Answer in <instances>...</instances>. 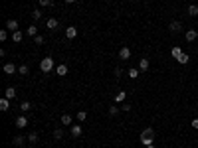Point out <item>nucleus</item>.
Instances as JSON below:
<instances>
[{"label":"nucleus","instance_id":"1","mask_svg":"<svg viewBox=\"0 0 198 148\" xmlns=\"http://www.w3.org/2000/svg\"><path fill=\"white\" fill-rule=\"evenodd\" d=\"M141 142H143L145 146L153 144V142H154V128H151V126L143 128V133H141Z\"/></svg>","mask_w":198,"mask_h":148},{"label":"nucleus","instance_id":"2","mask_svg":"<svg viewBox=\"0 0 198 148\" xmlns=\"http://www.w3.org/2000/svg\"><path fill=\"white\" fill-rule=\"evenodd\" d=\"M40 69H42V73L44 75H48V73H52L53 71V57H44V59L40 61Z\"/></svg>","mask_w":198,"mask_h":148},{"label":"nucleus","instance_id":"3","mask_svg":"<svg viewBox=\"0 0 198 148\" xmlns=\"http://www.w3.org/2000/svg\"><path fill=\"white\" fill-rule=\"evenodd\" d=\"M66 38L67 40H76L77 38V28L76 26H67L66 28Z\"/></svg>","mask_w":198,"mask_h":148},{"label":"nucleus","instance_id":"4","mask_svg":"<svg viewBox=\"0 0 198 148\" xmlns=\"http://www.w3.org/2000/svg\"><path fill=\"white\" fill-rule=\"evenodd\" d=\"M168 30L173 32V34H178V32H182V24H180L178 20H173V22L168 24Z\"/></svg>","mask_w":198,"mask_h":148},{"label":"nucleus","instance_id":"5","mask_svg":"<svg viewBox=\"0 0 198 148\" xmlns=\"http://www.w3.org/2000/svg\"><path fill=\"white\" fill-rule=\"evenodd\" d=\"M26 140H28V136H22V134H16L14 138H12V144L20 148V146H24V144H26Z\"/></svg>","mask_w":198,"mask_h":148},{"label":"nucleus","instance_id":"6","mask_svg":"<svg viewBox=\"0 0 198 148\" xmlns=\"http://www.w3.org/2000/svg\"><path fill=\"white\" fill-rule=\"evenodd\" d=\"M16 126H18V128H26V126H28V117H26V115H20V117L16 119Z\"/></svg>","mask_w":198,"mask_h":148},{"label":"nucleus","instance_id":"7","mask_svg":"<svg viewBox=\"0 0 198 148\" xmlns=\"http://www.w3.org/2000/svg\"><path fill=\"white\" fill-rule=\"evenodd\" d=\"M2 69H4V73H6V75H14V73L16 71H18V69H16V65H14V63H4V67H2Z\"/></svg>","mask_w":198,"mask_h":148},{"label":"nucleus","instance_id":"8","mask_svg":"<svg viewBox=\"0 0 198 148\" xmlns=\"http://www.w3.org/2000/svg\"><path fill=\"white\" fill-rule=\"evenodd\" d=\"M60 123L63 124V126H71V123H73V119H71V115H62V117H60Z\"/></svg>","mask_w":198,"mask_h":148},{"label":"nucleus","instance_id":"9","mask_svg":"<svg viewBox=\"0 0 198 148\" xmlns=\"http://www.w3.org/2000/svg\"><path fill=\"white\" fill-rule=\"evenodd\" d=\"M119 57H121V59H129V57H131V50L127 46H123L119 50Z\"/></svg>","mask_w":198,"mask_h":148},{"label":"nucleus","instance_id":"10","mask_svg":"<svg viewBox=\"0 0 198 148\" xmlns=\"http://www.w3.org/2000/svg\"><path fill=\"white\" fill-rule=\"evenodd\" d=\"M56 73H58L60 77H66V75H67V65H66V63H60V65L56 67Z\"/></svg>","mask_w":198,"mask_h":148},{"label":"nucleus","instance_id":"11","mask_svg":"<svg viewBox=\"0 0 198 148\" xmlns=\"http://www.w3.org/2000/svg\"><path fill=\"white\" fill-rule=\"evenodd\" d=\"M58 26H60V22H58L56 18H50V20L46 22V28H48V30H52V32H53V30H58Z\"/></svg>","mask_w":198,"mask_h":148},{"label":"nucleus","instance_id":"12","mask_svg":"<svg viewBox=\"0 0 198 148\" xmlns=\"http://www.w3.org/2000/svg\"><path fill=\"white\" fill-rule=\"evenodd\" d=\"M6 30L18 32V20H6Z\"/></svg>","mask_w":198,"mask_h":148},{"label":"nucleus","instance_id":"13","mask_svg":"<svg viewBox=\"0 0 198 148\" xmlns=\"http://www.w3.org/2000/svg\"><path fill=\"white\" fill-rule=\"evenodd\" d=\"M81 133H83V130H81V126H79V124H71V136H73V138H79Z\"/></svg>","mask_w":198,"mask_h":148},{"label":"nucleus","instance_id":"14","mask_svg":"<svg viewBox=\"0 0 198 148\" xmlns=\"http://www.w3.org/2000/svg\"><path fill=\"white\" fill-rule=\"evenodd\" d=\"M149 65H151V63H149V59H147V57L139 59V71H147V69H149Z\"/></svg>","mask_w":198,"mask_h":148},{"label":"nucleus","instance_id":"15","mask_svg":"<svg viewBox=\"0 0 198 148\" xmlns=\"http://www.w3.org/2000/svg\"><path fill=\"white\" fill-rule=\"evenodd\" d=\"M198 38V32L196 30H186V41H194Z\"/></svg>","mask_w":198,"mask_h":148},{"label":"nucleus","instance_id":"16","mask_svg":"<svg viewBox=\"0 0 198 148\" xmlns=\"http://www.w3.org/2000/svg\"><path fill=\"white\" fill-rule=\"evenodd\" d=\"M22 38H24V34H22V32H12V41H14V44H20V41H22Z\"/></svg>","mask_w":198,"mask_h":148},{"label":"nucleus","instance_id":"17","mask_svg":"<svg viewBox=\"0 0 198 148\" xmlns=\"http://www.w3.org/2000/svg\"><path fill=\"white\" fill-rule=\"evenodd\" d=\"M8 109H10V99L2 97L0 99V111H8Z\"/></svg>","mask_w":198,"mask_h":148},{"label":"nucleus","instance_id":"18","mask_svg":"<svg viewBox=\"0 0 198 148\" xmlns=\"http://www.w3.org/2000/svg\"><path fill=\"white\" fill-rule=\"evenodd\" d=\"M4 97H6V99H10V101H12V99L16 97V89H14V87H8L6 91H4Z\"/></svg>","mask_w":198,"mask_h":148},{"label":"nucleus","instance_id":"19","mask_svg":"<svg viewBox=\"0 0 198 148\" xmlns=\"http://www.w3.org/2000/svg\"><path fill=\"white\" fill-rule=\"evenodd\" d=\"M125 99H127V91H119L115 95V103H125Z\"/></svg>","mask_w":198,"mask_h":148},{"label":"nucleus","instance_id":"20","mask_svg":"<svg viewBox=\"0 0 198 148\" xmlns=\"http://www.w3.org/2000/svg\"><path fill=\"white\" fill-rule=\"evenodd\" d=\"M182 54H184V51H182V50H180V47H173V50H170V55H173V57H174V59H178V57H180V55H182Z\"/></svg>","mask_w":198,"mask_h":148},{"label":"nucleus","instance_id":"21","mask_svg":"<svg viewBox=\"0 0 198 148\" xmlns=\"http://www.w3.org/2000/svg\"><path fill=\"white\" fill-rule=\"evenodd\" d=\"M30 109H32V103H30V101H24L22 105H20V111H22V115H26Z\"/></svg>","mask_w":198,"mask_h":148},{"label":"nucleus","instance_id":"22","mask_svg":"<svg viewBox=\"0 0 198 148\" xmlns=\"http://www.w3.org/2000/svg\"><path fill=\"white\" fill-rule=\"evenodd\" d=\"M186 12H188V16H198V6L196 4H190V6L186 8Z\"/></svg>","mask_w":198,"mask_h":148},{"label":"nucleus","instance_id":"23","mask_svg":"<svg viewBox=\"0 0 198 148\" xmlns=\"http://www.w3.org/2000/svg\"><path fill=\"white\" fill-rule=\"evenodd\" d=\"M38 4L42 8H50V6H53V0H38Z\"/></svg>","mask_w":198,"mask_h":148},{"label":"nucleus","instance_id":"24","mask_svg":"<svg viewBox=\"0 0 198 148\" xmlns=\"http://www.w3.org/2000/svg\"><path fill=\"white\" fill-rule=\"evenodd\" d=\"M38 140H40V138H38V134H36V133H30V134H28V142H30V144H36Z\"/></svg>","mask_w":198,"mask_h":148},{"label":"nucleus","instance_id":"25","mask_svg":"<svg viewBox=\"0 0 198 148\" xmlns=\"http://www.w3.org/2000/svg\"><path fill=\"white\" fill-rule=\"evenodd\" d=\"M127 75H129L131 79H137V77H139V69H135V67H131V69H129V73H127Z\"/></svg>","mask_w":198,"mask_h":148},{"label":"nucleus","instance_id":"26","mask_svg":"<svg viewBox=\"0 0 198 148\" xmlns=\"http://www.w3.org/2000/svg\"><path fill=\"white\" fill-rule=\"evenodd\" d=\"M53 138H56V140H62V138H63V130H62V128L53 130Z\"/></svg>","mask_w":198,"mask_h":148},{"label":"nucleus","instance_id":"27","mask_svg":"<svg viewBox=\"0 0 198 148\" xmlns=\"http://www.w3.org/2000/svg\"><path fill=\"white\" fill-rule=\"evenodd\" d=\"M32 16H34V20H40L42 18V10L40 8H34V10H32Z\"/></svg>","mask_w":198,"mask_h":148},{"label":"nucleus","instance_id":"28","mask_svg":"<svg viewBox=\"0 0 198 148\" xmlns=\"http://www.w3.org/2000/svg\"><path fill=\"white\" fill-rule=\"evenodd\" d=\"M6 38H8V30L2 28V30H0V41H6Z\"/></svg>","mask_w":198,"mask_h":148},{"label":"nucleus","instance_id":"29","mask_svg":"<svg viewBox=\"0 0 198 148\" xmlns=\"http://www.w3.org/2000/svg\"><path fill=\"white\" fill-rule=\"evenodd\" d=\"M28 71H30L28 65H20V67H18V73H20V75H28Z\"/></svg>","mask_w":198,"mask_h":148},{"label":"nucleus","instance_id":"30","mask_svg":"<svg viewBox=\"0 0 198 148\" xmlns=\"http://www.w3.org/2000/svg\"><path fill=\"white\" fill-rule=\"evenodd\" d=\"M85 119H87V113H85V111H79V113H77V120H79V123H83Z\"/></svg>","mask_w":198,"mask_h":148},{"label":"nucleus","instance_id":"31","mask_svg":"<svg viewBox=\"0 0 198 148\" xmlns=\"http://www.w3.org/2000/svg\"><path fill=\"white\" fill-rule=\"evenodd\" d=\"M28 36H38V28L36 26H28Z\"/></svg>","mask_w":198,"mask_h":148},{"label":"nucleus","instance_id":"32","mask_svg":"<svg viewBox=\"0 0 198 148\" xmlns=\"http://www.w3.org/2000/svg\"><path fill=\"white\" fill-rule=\"evenodd\" d=\"M188 59H190V57H188V54H182V55L178 57V63H182V65H184V63H188Z\"/></svg>","mask_w":198,"mask_h":148},{"label":"nucleus","instance_id":"33","mask_svg":"<svg viewBox=\"0 0 198 148\" xmlns=\"http://www.w3.org/2000/svg\"><path fill=\"white\" fill-rule=\"evenodd\" d=\"M34 44L42 46V44H44V38H42V36H34Z\"/></svg>","mask_w":198,"mask_h":148},{"label":"nucleus","instance_id":"34","mask_svg":"<svg viewBox=\"0 0 198 148\" xmlns=\"http://www.w3.org/2000/svg\"><path fill=\"white\" fill-rule=\"evenodd\" d=\"M117 113H119V107H109V115H111V117H115Z\"/></svg>","mask_w":198,"mask_h":148},{"label":"nucleus","instance_id":"35","mask_svg":"<svg viewBox=\"0 0 198 148\" xmlns=\"http://www.w3.org/2000/svg\"><path fill=\"white\" fill-rule=\"evenodd\" d=\"M121 73H123L121 67H115V77H121Z\"/></svg>","mask_w":198,"mask_h":148},{"label":"nucleus","instance_id":"36","mask_svg":"<svg viewBox=\"0 0 198 148\" xmlns=\"http://www.w3.org/2000/svg\"><path fill=\"white\" fill-rule=\"evenodd\" d=\"M190 124L194 126V128H198V117H196V119H192V123H190Z\"/></svg>","mask_w":198,"mask_h":148},{"label":"nucleus","instance_id":"37","mask_svg":"<svg viewBox=\"0 0 198 148\" xmlns=\"http://www.w3.org/2000/svg\"><path fill=\"white\" fill-rule=\"evenodd\" d=\"M123 111H125V113H127V111H131V105H125V103H123V107H121Z\"/></svg>","mask_w":198,"mask_h":148},{"label":"nucleus","instance_id":"38","mask_svg":"<svg viewBox=\"0 0 198 148\" xmlns=\"http://www.w3.org/2000/svg\"><path fill=\"white\" fill-rule=\"evenodd\" d=\"M66 2H67V4H73V2H77V0H66Z\"/></svg>","mask_w":198,"mask_h":148},{"label":"nucleus","instance_id":"39","mask_svg":"<svg viewBox=\"0 0 198 148\" xmlns=\"http://www.w3.org/2000/svg\"><path fill=\"white\" fill-rule=\"evenodd\" d=\"M147 148H154V144H149V146H147Z\"/></svg>","mask_w":198,"mask_h":148},{"label":"nucleus","instance_id":"40","mask_svg":"<svg viewBox=\"0 0 198 148\" xmlns=\"http://www.w3.org/2000/svg\"><path fill=\"white\" fill-rule=\"evenodd\" d=\"M196 115H198V107H196Z\"/></svg>","mask_w":198,"mask_h":148},{"label":"nucleus","instance_id":"41","mask_svg":"<svg viewBox=\"0 0 198 148\" xmlns=\"http://www.w3.org/2000/svg\"><path fill=\"white\" fill-rule=\"evenodd\" d=\"M28 148H34V146H28Z\"/></svg>","mask_w":198,"mask_h":148}]
</instances>
